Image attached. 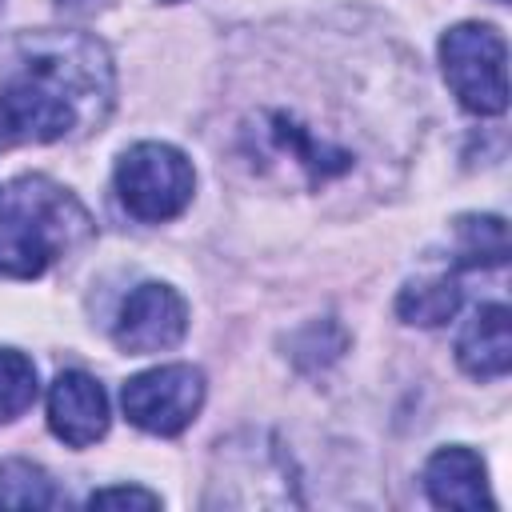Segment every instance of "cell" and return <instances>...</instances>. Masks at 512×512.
Returning a JSON list of instances; mask_svg holds the SVG:
<instances>
[{"instance_id":"obj_1","label":"cell","mask_w":512,"mask_h":512,"mask_svg":"<svg viewBox=\"0 0 512 512\" xmlns=\"http://www.w3.org/2000/svg\"><path fill=\"white\" fill-rule=\"evenodd\" d=\"M112 92V56L96 36L24 32L0 80V140L52 144L100 128Z\"/></svg>"},{"instance_id":"obj_2","label":"cell","mask_w":512,"mask_h":512,"mask_svg":"<svg viewBox=\"0 0 512 512\" xmlns=\"http://www.w3.org/2000/svg\"><path fill=\"white\" fill-rule=\"evenodd\" d=\"M92 236L88 208L40 172L0 192V280H36Z\"/></svg>"},{"instance_id":"obj_3","label":"cell","mask_w":512,"mask_h":512,"mask_svg":"<svg viewBox=\"0 0 512 512\" xmlns=\"http://www.w3.org/2000/svg\"><path fill=\"white\" fill-rule=\"evenodd\" d=\"M240 140L252 160H260L264 168H288L308 188L336 184L356 168V152L336 136L320 132L296 108H256V120L240 128Z\"/></svg>"},{"instance_id":"obj_4","label":"cell","mask_w":512,"mask_h":512,"mask_svg":"<svg viewBox=\"0 0 512 512\" xmlns=\"http://www.w3.org/2000/svg\"><path fill=\"white\" fill-rule=\"evenodd\" d=\"M112 184H116V196L132 220L164 224L192 204L196 172H192V160L176 144L140 140V144L120 152Z\"/></svg>"},{"instance_id":"obj_5","label":"cell","mask_w":512,"mask_h":512,"mask_svg":"<svg viewBox=\"0 0 512 512\" xmlns=\"http://www.w3.org/2000/svg\"><path fill=\"white\" fill-rule=\"evenodd\" d=\"M440 68L460 108L476 116L508 108V44L492 24H452L440 36Z\"/></svg>"},{"instance_id":"obj_6","label":"cell","mask_w":512,"mask_h":512,"mask_svg":"<svg viewBox=\"0 0 512 512\" xmlns=\"http://www.w3.org/2000/svg\"><path fill=\"white\" fill-rule=\"evenodd\" d=\"M204 392H208V384L196 364H156V368L124 380L120 404H124V416L140 432L176 436L200 416Z\"/></svg>"},{"instance_id":"obj_7","label":"cell","mask_w":512,"mask_h":512,"mask_svg":"<svg viewBox=\"0 0 512 512\" xmlns=\"http://www.w3.org/2000/svg\"><path fill=\"white\" fill-rule=\"evenodd\" d=\"M184 332H188V304L172 284H160V280L136 284L124 296L112 324V340L128 356L168 352L184 340Z\"/></svg>"},{"instance_id":"obj_8","label":"cell","mask_w":512,"mask_h":512,"mask_svg":"<svg viewBox=\"0 0 512 512\" xmlns=\"http://www.w3.org/2000/svg\"><path fill=\"white\" fill-rule=\"evenodd\" d=\"M108 392L96 376L68 368L52 380L48 388V428L56 440H64L68 448H88L96 440H104L108 432Z\"/></svg>"},{"instance_id":"obj_9","label":"cell","mask_w":512,"mask_h":512,"mask_svg":"<svg viewBox=\"0 0 512 512\" xmlns=\"http://www.w3.org/2000/svg\"><path fill=\"white\" fill-rule=\"evenodd\" d=\"M424 492L436 508H456V512H480V508H496L492 492H488V468L484 456L464 448V444H448L436 448L424 464Z\"/></svg>"},{"instance_id":"obj_10","label":"cell","mask_w":512,"mask_h":512,"mask_svg":"<svg viewBox=\"0 0 512 512\" xmlns=\"http://www.w3.org/2000/svg\"><path fill=\"white\" fill-rule=\"evenodd\" d=\"M456 364L472 380H500L512 368V312L504 304H480L456 336Z\"/></svg>"},{"instance_id":"obj_11","label":"cell","mask_w":512,"mask_h":512,"mask_svg":"<svg viewBox=\"0 0 512 512\" xmlns=\"http://www.w3.org/2000/svg\"><path fill=\"white\" fill-rule=\"evenodd\" d=\"M460 300H464V288H460L456 272H436V276L408 280L400 288L396 316L416 328H440L460 312Z\"/></svg>"},{"instance_id":"obj_12","label":"cell","mask_w":512,"mask_h":512,"mask_svg":"<svg viewBox=\"0 0 512 512\" xmlns=\"http://www.w3.org/2000/svg\"><path fill=\"white\" fill-rule=\"evenodd\" d=\"M508 260V228L500 216H460L452 268H500Z\"/></svg>"},{"instance_id":"obj_13","label":"cell","mask_w":512,"mask_h":512,"mask_svg":"<svg viewBox=\"0 0 512 512\" xmlns=\"http://www.w3.org/2000/svg\"><path fill=\"white\" fill-rule=\"evenodd\" d=\"M60 504L64 492L40 464L24 456L0 460V508H60Z\"/></svg>"},{"instance_id":"obj_14","label":"cell","mask_w":512,"mask_h":512,"mask_svg":"<svg viewBox=\"0 0 512 512\" xmlns=\"http://www.w3.org/2000/svg\"><path fill=\"white\" fill-rule=\"evenodd\" d=\"M40 384H36V364L16 352V348H0V420H16L32 408Z\"/></svg>"},{"instance_id":"obj_15","label":"cell","mask_w":512,"mask_h":512,"mask_svg":"<svg viewBox=\"0 0 512 512\" xmlns=\"http://www.w3.org/2000/svg\"><path fill=\"white\" fill-rule=\"evenodd\" d=\"M88 508H160V496L148 488H100L88 496Z\"/></svg>"},{"instance_id":"obj_16","label":"cell","mask_w":512,"mask_h":512,"mask_svg":"<svg viewBox=\"0 0 512 512\" xmlns=\"http://www.w3.org/2000/svg\"><path fill=\"white\" fill-rule=\"evenodd\" d=\"M64 12H76V16H88V12H96V8H104L108 0H56Z\"/></svg>"},{"instance_id":"obj_17","label":"cell","mask_w":512,"mask_h":512,"mask_svg":"<svg viewBox=\"0 0 512 512\" xmlns=\"http://www.w3.org/2000/svg\"><path fill=\"white\" fill-rule=\"evenodd\" d=\"M164 4H180V0H164Z\"/></svg>"},{"instance_id":"obj_18","label":"cell","mask_w":512,"mask_h":512,"mask_svg":"<svg viewBox=\"0 0 512 512\" xmlns=\"http://www.w3.org/2000/svg\"><path fill=\"white\" fill-rule=\"evenodd\" d=\"M500 4H504V0H500Z\"/></svg>"}]
</instances>
